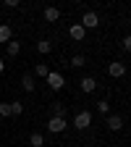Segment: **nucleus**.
I'll return each instance as SVG.
<instances>
[{"label":"nucleus","mask_w":131,"mask_h":147,"mask_svg":"<svg viewBox=\"0 0 131 147\" xmlns=\"http://www.w3.org/2000/svg\"><path fill=\"white\" fill-rule=\"evenodd\" d=\"M81 26H84V29H97V26H100V16H97L95 11H87V13L81 16Z\"/></svg>","instance_id":"1"},{"label":"nucleus","mask_w":131,"mask_h":147,"mask_svg":"<svg viewBox=\"0 0 131 147\" xmlns=\"http://www.w3.org/2000/svg\"><path fill=\"white\" fill-rule=\"evenodd\" d=\"M47 84H50V89H63L66 79H63V74H58V71H50V74H47Z\"/></svg>","instance_id":"2"},{"label":"nucleus","mask_w":131,"mask_h":147,"mask_svg":"<svg viewBox=\"0 0 131 147\" xmlns=\"http://www.w3.org/2000/svg\"><path fill=\"white\" fill-rule=\"evenodd\" d=\"M105 126L110 129V131H121V129H123V118H121V116H116V113H107Z\"/></svg>","instance_id":"3"},{"label":"nucleus","mask_w":131,"mask_h":147,"mask_svg":"<svg viewBox=\"0 0 131 147\" xmlns=\"http://www.w3.org/2000/svg\"><path fill=\"white\" fill-rule=\"evenodd\" d=\"M73 123H76V129H87L92 123V113H89V110H79L76 118H73Z\"/></svg>","instance_id":"4"},{"label":"nucleus","mask_w":131,"mask_h":147,"mask_svg":"<svg viewBox=\"0 0 131 147\" xmlns=\"http://www.w3.org/2000/svg\"><path fill=\"white\" fill-rule=\"evenodd\" d=\"M63 129H66V118H55V116H52V118L47 121V131H52V134H60Z\"/></svg>","instance_id":"5"},{"label":"nucleus","mask_w":131,"mask_h":147,"mask_svg":"<svg viewBox=\"0 0 131 147\" xmlns=\"http://www.w3.org/2000/svg\"><path fill=\"white\" fill-rule=\"evenodd\" d=\"M68 34H71V37H73V40H76V42H81L84 37H87V29H84L81 24H73V26L68 29Z\"/></svg>","instance_id":"6"},{"label":"nucleus","mask_w":131,"mask_h":147,"mask_svg":"<svg viewBox=\"0 0 131 147\" xmlns=\"http://www.w3.org/2000/svg\"><path fill=\"white\" fill-rule=\"evenodd\" d=\"M107 74H110V76H116V79H118V76H123V74H126V66L116 61V63H110V66H107Z\"/></svg>","instance_id":"7"},{"label":"nucleus","mask_w":131,"mask_h":147,"mask_svg":"<svg viewBox=\"0 0 131 147\" xmlns=\"http://www.w3.org/2000/svg\"><path fill=\"white\" fill-rule=\"evenodd\" d=\"M79 84H81V92H95V89H97V82L92 79V76H84Z\"/></svg>","instance_id":"8"},{"label":"nucleus","mask_w":131,"mask_h":147,"mask_svg":"<svg viewBox=\"0 0 131 147\" xmlns=\"http://www.w3.org/2000/svg\"><path fill=\"white\" fill-rule=\"evenodd\" d=\"M11 37H13L11 26L8 24H0V42H11Z\"/></svg>","instance_id":"9"},{"label":"nucleus","mask_w":131,"mask_h":147,"mask_svg":"<svg viewBox=\"0 0 131 147\" xmlns=\"http://www.w3.org/2000/svg\"><path fill=\"white\" fill-rule=\"evenodd\" d=\"M58 18H60V11L58 8H45V21H58Z\"/></svg>","instance_id":"10"},{"label":"nucleus","mask_w":131,"mask_h":147,"mask_svg":"<svg viewBox=\"0 0 131 147\" xmlns=\"http://www.w3.org/2000/svg\"><path fill=\"white\" fill-rule=\"evenodd\" d=\"M21 87H24L26 92H34V76H32V74H26V76L21 79Z\"/></svg>","instance_id":"11"},{"label":"nucleus","mask_w":131,"mask_h":147,"mask_svg":"<svg viewBox=\"0 0 131 147\" xmlns=\"http://www.w3.org/2000/svg\"><path fill=\"white\" fill-rule=\"evenodd\" d=\"M29 142H32V147H42V144H45V137H42L40 131H34V134L29 137Z\"/></svg>","instance_id":"12"},{"label":"nucleus","mask_w":131,"mask_h":147,"mask_svg":"<svg viewBox=\"0 0 131 147\" xmlns=\"http://www.w3.org/2000/svg\"><path fill=\"white\" fill-rule=\"evenodd\" d=\"M37 50H40L42 55H47V53L52 50V45H50V40H40V42H37Z\"/></svg>","instance_id":"13"},{"label":"nucleus","mask_w":131,"mask_h":147,"mask_svg":"<svg viewBox=\"0 0 131 147\" xmlns=\"http://www.w3.org/2000/svg\"><path fill=\"white\" fill-rule=\"evenodd\" d=\"M52 116H55V118H66V105L55 102V105H52Z\"/></svg>","instance_id":"14"},{"label":"nucleus","mask_w":131,"mask_h":147,"mask_svg":"<svg viewBox=\"0 0 131 147\" xmlns=\"http://www.w3.org/2000/svg\"><path fill=\"white\" fill-rule=\"evenodd\" d=\"M18 50H21V42L11 40V42H8V55H18Z\"/></svg>","instance_id":"15"},{"label":"nucleus","mask_w":131,"mask_h":147,"mask_svg":"<svg viewBox=\"0 0 131 147\" xmlns=\"http://www.w3.org/2000/svg\"><path fill=\"white\" fill-rule=\"evenodd\" d=\"M47 74H50V68L45 63H37V76H40V79H47Z\"/></svg>","instance_id":"16"},{"label":"nucleus","mask_w":131,"mask_h":147,"mask_svg":"<svg viewBox=\"0 0 131 147\" xmlns=\"http://www.w3.org/2000/svg\"><path fill=\"white\" fill-rule=\"evenodd\" d=\"M71 66L81 68V66H87V58H84V55H73V58H71Z\"/></svg>","instance_id":"17"},{"label":"nucleus","mask_w":131,"mask_h":147,"mask_svg":"<svg viewBox=\"0 0 131 147\" xmlns=\"http://www.w3.org/2000/svg\"><path fill=\"white\" fill-rule=\"evenodd\" d=\"M0 116H13V110H11V102H0Z\"/></svg>","instance_id":"18"},{"label":"nucleus","mask_w":131,"mask_h":147,"mask_svg":"<svg viewBox=\"0 0 131 147\" xmlns=\"http://www.w3.org/2000/svg\"><path fill=\"white\" fill-rule=\"evenodd\" d=\"M11 110H13V116H21V113H24V105L16 100V102H11Z\"/></svg>","instance_id":"19"},{"label":"nucleus","mask_w":131,"mask_h":147,"mask_svg":"<svg viewBox=\"0 0 131 147\" xmlns=\"http://www.w3.org/2000/svg\"><path fill=\"white\" fill-rule=\"evenodd\" d=\"M97 110H100L102 116H107V113H110V105H107L105 100H100V102H97Z\"/></svg>","instance_id":"20"},{"label":"nucleus","mask_w":131,"mask_h":147,"mask_svg":"<svg viewBox=\"0 0 131 147\" xmlns=\"http://www.w3.org/2000/svg\"><path fill=\"white\" fill-rule=\"evenodd\" d=\"M121 45H123V50H128V53H131V34H128V37H123Z\"/></svg>","instance_id":"21"},{"label":"nucleus","mask_w":131,"mask_h":147,"mask_svg":"<svg viewBox=\"0 0 131 147\" xmlns=\"http://www.w3.org/2000/svg\"><path fill=\"white\" fill-rule=\"evenodd\" d=\"M3 68H5V63H3V58H0V74H3Z\"/></svg>","instance_id":"22"},{"label":"nucleus","mask_w":131,"mask_h":147,"mask_svg":"<svg viewBox=\"0 0 131 147\" xmlns=\"http://www.w3.org/2000/svg\"><path fill=\"white\" fill-rule=\"evenodd\" d=\"M128 26H131V18H128Z\"/></svg>","instance_id":"23"},{"label":"nucleus","mask_w":131,"mask_h":147,"mask_svg":"<svg viewBox=\"0 0 131 147\" xmlns=\"http://www.w3.org/2000/svg\"><path fill=\"white\" fill-rule=\"evenodd\" d=\"M0 89H3V87H0Z\"/></svg>","instance_id":"24"}]
</instances>
